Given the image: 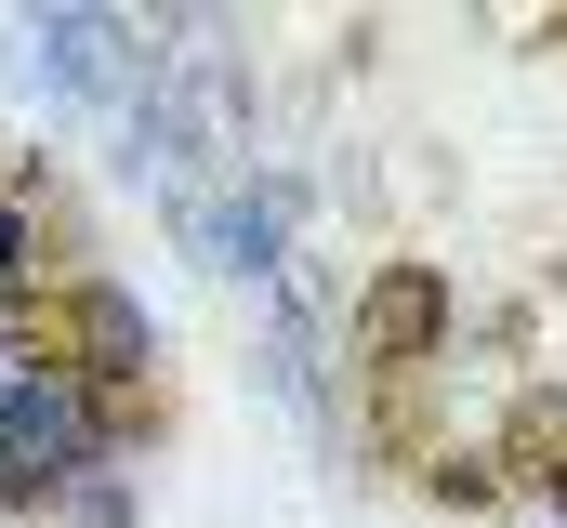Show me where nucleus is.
Wrapping results in <instances>:
<instances>
[{"label": "nucleus", "mask_w": 567, "mask_h": 528, "mask_svg": "<svg viewBox=\"0 0 567 528\" xmlns=\"http://www.w3.org/2000/svg\"><path fill=\"white\" fill-rule=\"evenodd\" d=\"M542 40H555V53H567V13H542Z\"/></svg>", "instance_id": "7"}, {"label": "nucleus", "mask_w": 567, "mask_h": 528, "mask_svg": "<svg viewBox=\"0 0 567 528\" xmlns=\"http://www.w3.org/2000/svg\"><path fill=\"white\" fill-rule=\"evenodd\" d=\"M0 344H13V370H40V384H106V370L133 357V304H120L106 277H53V291H13V304H0Z\"/></svg>", "instance_id": "1"}, {"label": "nucleus", "mask_w": 567, "mask_h": 528, "mask_svg": "<svg viewBox=\"0 0 567 528\" xmlns=\"http://www.w3.org/2000/svg\"><path fill=\"white\" fill-rule=\"evenodd\" d=\"M80 423H93V436H106V449H145V436H158V423H172V384H158V370H145V357H120V370H106V384H80Z\"/></svg>", "instance_id": "5"}, {"label": "nucleus", "mask_w": 567, "mask_h": 528, "mask_svg": "<svg viewBox=\"0 0 567 528\" xmlns=\"http://www.w3.org/2000/svg\"><path fill=\"white\" fill-rule=\"evenodd\" d=\"M423 489H435V502H462V516H488V502H502V463H488V449H435Z\"/></svg>", "instance_id": "6"}, {"label": "nucleus", "mask_w": 567, "mask_h": 528, "mask_svg": "<svg viewBox=\"0 0 567 528\" xmlns=\"http://www.w3.org/2000/svg\"><path fill=\"white\" fill-rule=\"evenodd\" d=\"M357 409H370V449H383L396 476H423V463H435V370H396V384H357Z\"/></svg>", "instance_id": "4"}, {"label": "nucleus", "mask_w": 567, "mask_h": 528, "mask_svg": "<svg viewBox=\"0 0 567 528\" xmlns=\"http://www.w3.org/2000/svg\"><path fill=\"white\" fill-rule=\"evenodd\" d=\"M488 463H502V489H542V502H567V396H555V384H528L515 409H502Z\"/></svg>", "instance_id": "3"}, {"label": "nucleus", "mask_w": 567, "mask_h": 528, "mask_svg": "<svg viewBox=\"0 0 567 528\" xmlns=\"http://www.w3.org/2000/svg\"><path fill=\"white\" fill-rule=\"evenodd\" d=\"M435 344H449V277H435V264H383L370 304H357V384L435 370Z\"/></svg>", "instance_id": "2"}]
</instances>
